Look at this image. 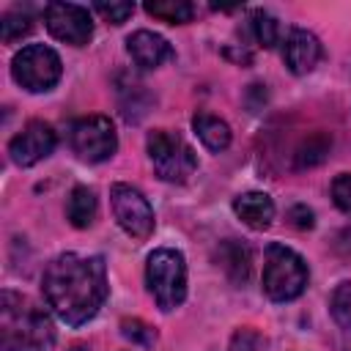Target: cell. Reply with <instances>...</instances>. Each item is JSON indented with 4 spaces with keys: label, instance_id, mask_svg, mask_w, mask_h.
I'll return each mask as SVG.
<instances>
[{
    "label": "cell",
    "instance_id": "cell-17",
    "mask_svg": "<svg viewBox=\"0 0 351 351\" xmlns=\"http://www.w3.org/2000/svg\"><path fill=\"white\" fill-rule=\"evenodd\" d=\"M145 14L167 25H184L195 16V5L186 0H154V3H145Z\"/></svg>",
    "mask_w": 351,
    "mask_h": 351
},
{
    "label": "cell",
    "instance_id": "cell-8",
    "mask_svg": "<svg viewBox=\"0 0 351 351\" xmlns=\"http://www.w3.org/2000/svg\"><path fill=\"white\" fill-rule=\"evenodd\" d=\"M110 203H112L115 222L121 225V230L126 236L145 241L154 233V208L143 197L140 189H134L129 184H112L110 186Z\"/></svg>",
    "mask_w": 351,
    "mask_h": 351
},
{
    "label": "cell",
    "instance_id": "cell-11",
    "mask_svg": "<svg viewBox=\"0 0 351 351\" xmlns=\"http://www.w3.org/2000/svg\"><path fill=\"white\" fill-rule=\"evenodd\" d=\"M321 55H324L321 52V41L310 30H304V27H293L288 33L285 44H282V60H285V66H288L291 74H307V71H313L318 66Z\"/></svg>",
    "mask_w": 351,
    "mask_h": 351
},
{
    "label": "cell",
    "instance_id": "cell-21",
    "mask_svg": "<svg viewBox=\"0 0 351 351\" xmlns=\"http://www.w3.org/2000/svg\"><path fill=\"white\" fill-rule=\"evenodd\" d=\"M30 27H33V25H30V14H25V11H8V14L0 19V38H3L5 44H11V41L27 36Z\"/></svg>",
    "mask_w": 351,
    "mask_h": 351
},
{
    "label": "cell",
    "instance_id": "cell-15",
    "mask_svg": "<svg viewBox=\"0 0 351 351\" xmlns=\"http://www.w3.org/2000/svg\"><path fill=\"white\" fill-rule=\"evenodd\" d=\"M192 129H195V134L200 137V143H203L208 151H214V154H219V151H225V148L230 145V126H228L222 118H217V115L197 112V115L192 118Z\"/></svg>",
    "mask_w": 351,
    "mask_h": 351
},
{
    "label": "cell",
    "instance_id": "cell-2",
    "mask_svg": "<svg viewBox=\"0 0 351 351\" xmlns=\"http://www.w3.org/2000/svg\"><path fill=\"white\" fill-rule=\"evenodd\" d=\"M55 326L49 315L27 296L0 293V348L3 351H52Z\"/></svg>",
    "mask_w": 351,
    "mask_h": 351
},
{
    "label": "cell",
    "instance_id": "cell-13",
    "mask_svg": "<svg viewBox=\"0 0 351 351\" xmlns=\"http://www.w3.org/2000/svg\"><path fill=\"white\" fill-rule=\"evenodd\" d=\"M233 211H236V217L244 225H250L255 230H266L271 225V219H274V203L263 192H244V195H239L233 200Z\"/></svg>",
    "mask_w": 351,
    "mask_h": 351
},
{
    "label": "cell",
    "instance_id": "cell-6",
    "mask_svg": "<svg viewBox=\"0 0 351 351\" xmlns=\"http://www.w3.org/2000/svg\"><path fill=\"white\" fill-rule=\"evenodd\" d=\"M63 63L47 44H27L11 60V77L30 93H47L60 82Z\"/></svg>",
    "mask_w": 351,
    "mask_h": 351
},
{
    "label": "cell",
    "instance_id": "cell-23",
    "mask_svg": "<svg viewBox=\"0 0 351 351\" xmlns=\"http://www.w3.org/2000/svg\"><path fill=\"white\" fill-rule=\"evenodd\" d=\"M332 200L343 214L351 217V173H340L332 181Z\"/></svg>",
    "mask_w": 351,
    "mask_h": 351
},
{
    "label": "cell",
    "instance_id": "cell-25",
    "mask_svg": "<svg viewBox=\"0 0 351 351\" xmlns=\"http://www.w3.org/2000/svg\"><path fill=\"white\" fill-rule=\"evenodd\" d=\"M121 335L129 337V340H134V343H143V346H151L156 340V332L151 326H145L143 321H137V318H132V321L126 318L121 324Z\"/></svg>",
    "mask_w": 351,
    "mask_h": 351
},
{
    "label": "cell",
    "instance_id": "cell-16",
    "mask_svg": "<svg viewBox=\"0 0 351 351\" xmlns=\"http://www.w3.org/2000/svg\"><path fill=\"white\" fill-rule=\"evenodd\" d=\"M96 211H99V203H96L93 189L82 186V184L74 186L71 195H69V203H66V219L74 228H88V225H93Z\"/></svg>",
    "mask_w": 351,
    "mask_h": 351
},
{
    "label": "cell",
    "instance_id": "cell-22",
    "mask_svg": "<svg viewBox=\"0 0 351 351\" xmlns=\"http://www.w3.org/2000/svg\"><path fill=\"white\" fill-rule=\"evenodd\" d=\"M228 351H269V340L261 332L244 326V329H236L233 332Z\"/></svg>",
    "mask_w": 351,
    "mask_h": 351
},
{
    "label": "cell",
    "instance_id": "cell-20",
    "mask_svg": "<svg viewBox=\"0 0 351 351\" xmlns=\"http://www.w3.org/2000/svg\"><path fill=\"white\" fill-rule=\"evenodd\" d=\"M329 310H332V318H335L343 329H351V280H343V282L332 291Z\"/></svg>",
    "mask_w": 351,
    "mask_h": 351
},
{
    "label": "cell",
    "instance_id": "cell-24",
    "mask_svg": "<svg viewBox=\"0 0 351 351\" xmlns=\"http://www.w3.org/2000/svg\"><path fill=\"white\" fill-rule=\"evenodd\" d=\"M93 11L101 14L112 25H121V22H126L134 14V3H96Z\"/></svg>",
    "mask_w": 351,
    "mask_h": 351
},
{
    "label": "cell",
    "instance_id": "cell-14",
    "mask_svg": "<svg viewBox=\"0 0 351 351\" xmlns=\"http://www.w3.org/2000/svg\"><path fill=\"white\" fill-rule=\"evenodd\" d=\"M219 263H222V269L228 271V277L236 285H244L250 280V263H252V258H250V247L244 241H239V239L222 241V247H219Z\"/></svg>",
    "mask_w": 351,
    "mask_h": 351
},
{
    "label": "cell",
    "instance_id": "cell-19",
    "mask_svg": "<svg viewBox=\"0 0 351 351\" xmlns=\"http://www.w3.org/2000/svg\"><path fill=\"white\" fill-rule=\"evenodd\" d=\"M329 148H332V137H326V134H313V137H307V140L302 143V148L296 151V167L304 170V167L321 165V162L326 159Z\"/></svg>",
    "mask_w": 351,
    "mask_h": 351
},
{
    "label": "cell",
    "instance_id": "cell-27",
    "mask_svg": "<svg viewBox=\"0 0 351 351\" xmlns=\"http://www.w3.org/2000/svg\"><path fill=\"white\" fill-rule=\"evenodd\" d=\"M335 247L340 250V252H351V228H346V230H340V236H337V241H335Z\"/></svg>",
    "mask_w": 351,
    "mask_h": 351
},
{
    "label": "cell",
    "instance_id": "cell-12",
    "mask_svg": "<svg viewBox=\"0 0 351 351\" xmlns=\"http://www.w3.org/2000/svg\"><path fill=\"white\" fill-rule=\"evenodd\" d=\"M126 52L132 55V60L140 69H156L165 60H173V47L167 44V38H162L159 33L151 30H134L126 38Z\"/></svg>",
    "mask_w": 351,
    "mask_h": 351
},
{
    "label": "cell",
    "instance_id": "cell-1",
    "mask_svg": "<svg viewBox=\"0 0 351 351\" xmlns=\"http://www.w3.org/2000/svg\"><path fill=\"white\" fill-rule=\"evenodd\" d=\"M41 291L52 313L69 324H88L107 299V263L101 255L63 252L41 274Z\"/></svg>",
    "mask_w": 351,
    "mask_h": 351
},
{
    "label": "cell",
    "instance_id": "cell-9",
    "mask_svg": "<svg viewBox=\"0 0 351 351\" xmlns=\"http://www.w3.org/2000/svg\"><path fill=\"white\" fill-rule=\"evenodd\" d=\"M44 25L58 41H66L71 47H85L93 36L90 11L77 3H47Z\"/></svg>",
    "mask_w": 351,
    "mask_h": 351
},
{
    "label": "cell",
    "instance_id": "cell-26",
    "mask_svg": "<svg viewBox=\"0 0 351 351\" xmlns=\"http://www.w3.org/2000/svg\"><path fill=\"white\" fill-rule=\"evenodd\" d=\"M288 217H291V222H293L296 228H313V211H310L307 206H293V208L288 211Z\"/></svg>",
    "mask_w": 351,
    "mask_h": 351
},
{
    "label": "cell",
    "instance_id": "cell-3",
    "mask_svg": "<svg viewBox=\"0 0 351 351\" xmlns=\"http://www.w3.org/2000/svg\"><path fill=\"white\" fill-rule=\"evenodd\" d=\"M310 280L307 263L285 244H269L263 258V293L271 302H291L304 293Z\"/></svg>",
    "mask_w": 351,
    "mask_h": 351
},
{
    "label": "cell",
    "instance_id": "cell-5",
    "mask_svg": "<svg viewBox=\"0 0 351 351\" xmlns=\"http://www.w3.org/2000/svg\"><path fill=\"white\" fill-rule=\"evenodd\" d=\"M148 159L154 173L167 184H184L197 170V156L186 140L167 129H154L148 134Z\"/></svg>",
    "mask_w": 351,
    "mask_h": 351
},
{
    "label": "cell",
    "instance_id": "cell-4",
    "mask_svg": "<svg viewBox=\"0 0 351 351\" xmlns=\"http://www.w3.org/2000/svg\"><path fill=\"white\" fill-rule=\"evenodd\" d=\"M145 285L159 310L170 313L186 299V263L178 250L159 247L148 255Z\"/></svg>",
    "mask_w": 351,
    "mask_h": 351
},
{
    "label": "cell",
    "instance_id": "cell-10",
    "mask_svg": "<svg viewBox=\"0 0 351 351\" xmlns=\"http://www.w3.org/2000/svg\"><path fill=\"white\" fill-rule=\"evenodd\" d=\"M58 145V134L47 121H27L22 132L14 134V140L8 143V154L11 162L19 167H30L41 159H47Z\"/></svg>",
    "mask_w": 351,
    "mask_h": 351
},
{
    "label": "cell",
    "instance_id": "cell-7",
    "mask_svg": "<svg viewBox=\"0 0 351 351\" xmlns=\"http://www.w3.org/2000/svg\"><path fill=\"white\" fill-rule=\"evenodd\" d=\"M69 145L82 162H104L115 154L118 134L107 115H85L69 126Z\"/></svg>",
    "mask_w": 351,
    "mask_h": 351
},
{
    "label": "cell",
    "instance_id": "cell-18",
    "mask_svg": "<svg viewBox=\"0 0 351 351\" xmlns=\"http://www.w3.org/2000/svg\"><path fill=\"white\" fill-rule=\"evenodd\" d=\"M250 30L255 36V41L263 47V49H271L277 41H280V22L269 14V11H252L250 14Z\"/></svg>",
    "mask_w": 351,
    "mask_h": 351
}]
</instances>
